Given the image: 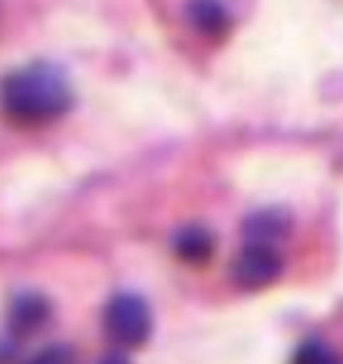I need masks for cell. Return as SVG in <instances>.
<instances>
[{
	"label": "cell",
	"mask_w": 343,
	"mask_h": 364,
	"mask_svg": "<svg viewBox=\"0 0 343 364\" xmlns=\"http://www.w3.org/2000/svg\"><path fill=\"white\" fill-rule=\"evenodd\" d=\"M28 364H78V358L68 346H50V349H41L34 358H28Z\"/></svg>",
	"instance_id": "cell-9"
},
{
	"label": "cell",
	"mask_w": 343,
	"mask_h": 364,
	"mask_svg": "<svg viewBox=\"0 0 343 364\" xmlns=\"http://www.w3.org/2000/svg\"><path fill=\"white\" fill-rule=\"evenodd\" d=\"M102 324H105L108 340L115 346H121V349H139V346H146L152 333V312L142 296L118 294L108 299Z\"/></svg>",
	"instance_id": "cell-2"
},
{
	"label": "cell",
	"mask_w": 343,
	"mask_h": 364,
	"mask_svg": "<svg viewBox=\"0 0 343 364\" xmlns=\"http://www.w3.org/2000/svg\"><path fill=\"white\" fill-rule=\"evenodd\" d=\"M47 315H50L47 299L38 294H22L10 309V331L16 336H28L47 321Z\"/></svg>",
	"instance_id": "cell-5"
},
{
	"label": "cell",
	"mask_w": 343,
	"mask_h": 364,
	"mask_svg": "<svg viewBox=\"0 0 343 364\" xmlns=\"http://www.w3.org/2000/svg\"><path fill=\"white\" fill-rule=\"evenodd\" d=\"M186 16L207 38H226L232 28V16L220 4H192V6H186Z\"/></svg>",
	"instance_id": "cell-6"
},
{
	"label": "cell",
	"mask_w": 343,
	"mask_h": 364,
	"mask_svg": "<svg viewBox=\"0 0 343 364\" xmlns=\"http://www.w3.org/2000/svg\"><path fill=\"white\" fill-rule=\"evenodd\" d=\"M245 232H248V238H254L250 244H266V247H275V241L287 232V223H285L282 213L263 210V213L250 216L248 225H245Z\"/></svg>",
	"instance_id": "cell-7"
},
{
	"label": "cell",
	"mask_w": 343,
	"mask_h": 364,
	"mask_svg": "<svg viewBox=\"0 0 343 364\" xmlns=\"http://www.w3.org/2000/svg\"><path fill=\"white\" fill-rule=\"evenodd\" d=\"M278 275H282V257L275 247H266V244H248L232 266V278L245 290L269 287Z\"/></svg>",
	"instance_id": "cell-3"
},
{
	"label": "cell",
	"mask_w": 343,
	"mask_h": 364,
	"mask_svg": "<svg viewBox=\"0 0 343 364\" xmlns=\"http://www.w3.org/2000/svg\"><path fill=\"white\" fill-rule=\"evenodd\" d=\"M213 250H216V241L204 225H186L174 238V253L183 262H189V266H204V262H211Z\"/></svg>",
	"instance_id": "cell-4"
},
{
	"label": "cell",
	"mask_w": 343,
	"mask_h": 364,
	"mask_svg": "<svg viewBox=\"0 0 343 364\" xmlns=\"http://www.w3.org/2000/svg\"><path fill=\"white\" fill-rule=\"evenodd\" d=\"M99 364H130V361L124 358V355H108V358H102Z\"/></svg>",
	"instance_id": "cell-10"
},
{
	"label": "cell",
	"mask_w": 343,
	"mask_h": 364,
	"mask_svg": "<svg viewBox=\"0 0 343 364\" xmlns=\"http://www.w3.org/2000/svg\"><path fill=\"white\" fill-rule=\"evenodd\" d=\"M71 87L68 77L50 62L16 68L0 84V105L10 121L22 127L53 124L71 108Z\"/></svg>",
	"instance_id": "cell-1"
},
{
	"label": "cell",
	"mask_w": 343,
	"mask_h": 364,
	"mask_svg": "<svg viewBox=\"0 0 343 364\" xmlns=\"http://www.w3.org/2000/svg\"><path fill=\"white\" fill-rule=\"evenodd\" d=\"M10 355H13V346H4V343H0V364L10 361Z\"/></svg>",
	"instance_id": "cell-11"
},
{
	"label": "cell",
	"mask_w": 343,
	"mask_h": 364,
	"mask_svg": "<svg viewBox=\"0 0 343 364\" xmlns=\"http://www.w3.org/2000/svg\"><path fill=\"white\" fill-rule=\"evenodd\" d=\"M291 364H340V361H337V355H334V349L328 343L306 340L303 346H297Z\"/></svg>",
	"instance_id": "cell-8"
}]
</instances>
